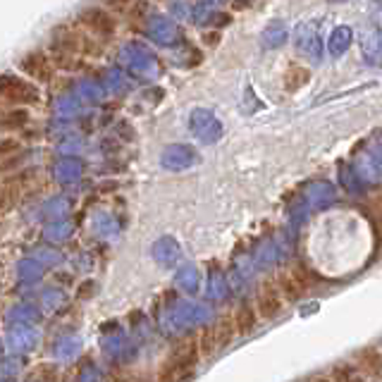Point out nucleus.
<instances>
[{
	"label": "nucleus",
	"instance_id": "9",
	"mask_svg": "<svg viewBox=\"0 0 382 382\" xmlns=\"http://www.w3.org/2000/svg\"><path fill=\"white\" fill-rule=\"evenodd\" d=\"M354 368L363 375V378H373L378 380L382 373V356H380V349L378 347H365L356 354V363Z\"/></svg>",
	"mask_w": 382,
	"mask_h": 382
},
{
	"label": "nucleus",
	"instance_id": "10",
	"mask_svg": "<svg viewBox=\"0 0 382 382\" xmlns=\"http://www.w3.org/2000/svg\"><path fill=\"white\" fill-rule=\"evenodd\" d=\"M211 330H213V340H215V351H223V349H227L229 344H232L236 337H239L232 313H225L223 318H218V322H215Z\"/></svg>",
	"mask_w": 382,
	"mask_h": 382
},
{
	"label": "nucleus",
	"instance_id": "13",
	"mask_svg": "<svg viewBox=\"0 0 382 382\" xmlns=\"http://www.w3.org/2000/svg\"><path fill=\"white\" fill-rule=\"evenodd\" d=\"M29 110H24V107H15V110H10L8 115L0 120V129H5V132H15V129H21L29 125Z\"/></svg>",
	"mask_w": 382,
	"mask_h": 382
},
{
	"label": "nucleus",
	"instance_id": "17",
	"mask_svg": "<svg viewBox=\"0 0 382 382\" xmlns=\"http://www.w3.org/2000/svg\"><path fill=\"white\" fill-rule=\"evenodd\" d=\"M21 153V141L15 137H5L0 139V160L5 158H12V155H19Z\"/></svg>",
	"mask_w": 382,
	"mask_h": 382
},
{
	"label": "nucleus",
	"instance_id": "2",
	"mask_svg": "<svg viewBox=\"0 0 382 382\" xmlns=\"http://www.w3.org/2000/svg\"><path fill=\"white\" fill-rule=\"evenodd\" d=\"M53 48L69 53V55H74V58H82V60L86 55H91V58L101 55V51H103V48L98 46V39L86 34L79 24L58 26V29L53 31Z\"/></svg>",
	"mask_w": 382,
	"mask_h": 382
},
{
	"label": "nucleus",
	"instance_id": "7",
	"mask_svg": "<svg viewBox=\"0 0 382 382\" xmlns=\"http://www.w3.org/2000/svg\"><path fill=\"white\" fill-rule=\"evenodd\" d=\"M19 67H21V72L29 74V77L34 79V82H41V84L51 82L53 72H55V67H53L51 58H48L46 53H41V51L29 53V55L21 58Z\"/></svg>",
	"mask_w": 382,
	"mask_h": 382
},
{
	"label": "nucleus",
	"instance_id": "1",
	"mask_svg": "<svg viewBox=\"0 0 382 382\" xmlns=\"http://www.w3.org/2000/svg\"><path fill=\"white\" fill-rule=\"evenodd\" d=\"M201 363V351H198L196 335L184 337L175 347V351L165 358V363L158 370V382H189Z\"/></svg>",
	"mask_w": 382,
	"mask_h": 382
},
{
	"label": "nucleus",
	"instance_id": "18",
	"mask_svg": "<svg viewBox=\"0 0 382 382\" xmlns=\"http://www.w3.org/2000/svg\"><path fill=\"white\" fill-rule=\"evenodd\" d=\"M21 165V153L19 155H12V158H5V160H0V177H5V175H12L15 170H17Z\"/></svg>",
	"mask_w": 382,
	"mask_h": 382
},
{
	"label": "nucleus",
	"instance_id": "11",
	"mask_svg": "<svg viewBox=\"0 0 382 382\" xmlns=\"http://www.w3.org/2000/svg\"><path fill=\"white\" fill-rule=\"evenodd\" d=\"M234 325H236V332H239V337L244 335H251V332L258 327V322H261V318H258L254 304H244L239 306V309L234 311Z\"/></svg>",
	"mask_w": 382,
	"mask_h": 382
},
{
	"label": "nucleus",
	"instance_id": "14",
	"mask_svg": "<svg viewBox=\"0 0 382 382\" xmlns=\"http://www.w3.org/2000/svg\"><path fill=\"white\" fill-rule=\"evenodd\" d=\"M105 5L115 12L125 15V17H137V15L144 12L141 0H105Z\"/></svg>",
	"mask_w": 382,
	"mask_h": 382
},
{
	"label": "nucleus",
	"instance_id": "19",
	"mask_svg": "<svg viewBox=\"0 0 382 382\" xmlns=\"http://www.w3.org/2000/svg\"><path fill=\"white\" fill-rule=\"evenodd\" d=\"M206 41H208V46H218L220 34H206Z\"/></svg>",
	"mask_w": 382,
	"mask_h": 382
},
{
	"label": "nucleus",
	"instance_id": "6",
	"mask_svg": "<svg viewBox=\"0 0 382 382\" xmlns=\"http://www.w3.org/2000/svg\"><path fill=\"white\" fill-rule=\"evenodd\" d=\"M272 282H275V287H277L279 297L284 299V304H287V301H299L306 294V289H309V279H306L304 272H299V270L279 272Z\"/></svg>",
	"mask_w": 382,
	"mask_h": 382
},
{
	"label": "nucleus",
	"instance_id": "5",
	"mask_svg": "<svg viewBox=\"0 0 382 382\" xmlns=\"http://www.w3.org/2000/svg\"><path fill=\"white\" fill-rule=\"evenodd\" d=\"M254 309L258 313L261 320H272L282 313L284 309V299L279 297L277 287L272 279H266V282L258 287V294H256V301H254Z\"/></svg>",
	"mask_w": 382,
	"mask_h": 382
},
{
	"label": "nucleus",
	"instance_id": "16",
	"mask_svg": "<svg viewBox=\"0 0 382 382\" xmlns=\"http://www.w3.org/2000/svg\"><path fill=\"white\" fill-rule=\"evenodd\" d=\"M196 340H198V351H201V358H211L215 354V340H213L211 327H206V330L198 332Z\"/></svg>",
	"mask_w": 382,
	"mask_h": 382
},
{
	"label": "nucleus",
	"instance_id": "8",
	"mask_svg": "<svg viewBox=\"0 0 382 382\" xmlns=\"http://www.w3.org/2000/svg\"><path fill=\"white\" fill-rule=\"evenodd\" d=\"M0 98L15 101V103H34L39 94L34 86L17 82V79H0Z\"/></svg>",
	"mask_w": 382,
	"mask_h": 382
},
{
	"label": "nucleus",
	"instance_id": "21",
	"mask_svg": "<svg viewBox=\"0 0 382 382\" xmlns=\"http://www.w3.org/2000/svg\"><path fill=\"white\" fill-rule=\"evenodd\" d=\"M0 311H3V301H0Z\"/></svg>",
	"mask_w": 382,
	"mask_h": 382
},
{
	"label": "nucleus",
	"instance_id": "15",
	"mask_svg": "<svg viewBox=\"0 0 382 382\" xmlns=\"http://www.w3.org/2000/svg\"><path fill=\"white\" fill-rule=\"evenodd\" d=\"M311 79V72L301 64H294V67L287 69V91H299L301 86Z\"/></svg>",
	"mask_w": 382,
	"mask_h": 382
},
{
	"label": "nucleus",
	"instance_id": "20",
	"mask_svg": "<svg viewBox=\"0 0 382 382\" xmlns=\"http://www.w3.org/2000/svg\"><path fill=\"white\" fill-rule=\"evenodd\" d=\"M306 382H332V380H330V375H313V378Z\"/></svg>",
	"mask_w": 382,
	"mask_h": 382
},
{
	"label": "nucleus",
	"instance_id": "3",
	"mask_svg": "<svg viewBox=\"0 0 382 382\" xmlns=\"http://www.w3.org/2000/svg\"><path fill=\"white\" fill-rule=\"evenodd\" d=\"M36 186H39V172L36 170H21L5 175L0 180V213L12 211L19 203V198L31 193Z\"/></svg>",
	"mask_w": 382,
	"mask_h": 382
},
{
	"label": "nucleus",
	"instance_id": "4",
	"mask_svg": "<svg viewBox=\"0 0 382 382\" xmlns=\"http://www.w3.org/2000/svg\"><path fill=\"white\" fill-rule=\"evenodd\" d=\"M77 24L82 26L86 34H91L94 39L101 41V39H107V36L115 34L117 21L110 15V10L98 8V5H96V8H86V10H82V12H79Z\"/></svg>",
	"mask_w": 382,
	"mask_h": 382
},
{
	"label": "nucleus",
	"instance_id": "12",
	"mask_svg": "<svg viewBox=\"0 0 382 382\" xmlns=\"http://www.w3.org/2000/svg\"><path fill=\"white\" fill-rule=\"evenodd\" d=\"M330 380L332 382H368V378H363L354 363H335L330 370Z\"/></svg>",
	"mask_w": 382,
	"mask_h": 382
}]
</instances>
